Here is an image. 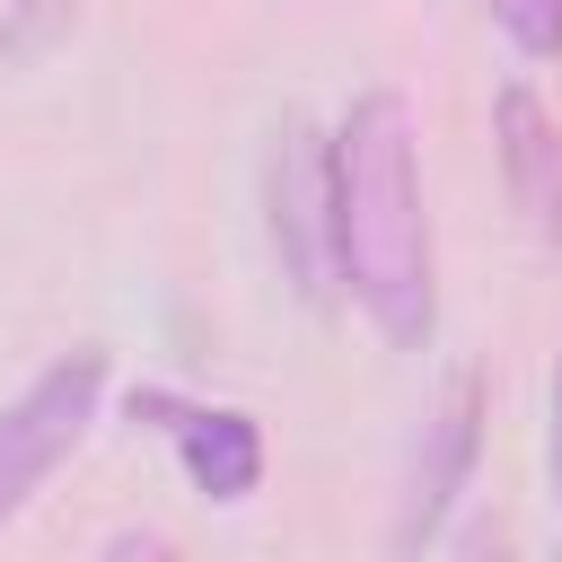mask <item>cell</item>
Masks as SVG:
<instances>
[{
  "instance_id": "obj_1",
  "label": "cell",
  "mask_w": 562,
  "mask_h": 562,
  "mask_svg": "<svg viewBox=\"0 0 562 562\" xmlns=\"http://www.w3.org/2000/svg\"><path fill=\"white\" fill-rule=\"evenodd\" d=\"M325 228H334V290L360 299V316L413 351L439 325V263H430V211L413 167V105L395 88H369L325 132Z\"/></svg>"
},
{
  "instance_id": "obj_2",
  "label": "cell",
  "mask_w": 562,
  "mask_h": 562,
  "mask_svg": "<svg viewBox=\"0 0 562 562\" xmlns=\"http://www.w3.org/2000/svg\"><path fill=\"white\" fill-rule=\"evenodd\" d=\"M105 351H61L44 360L9 404H0V536L35 509V492L79 457V439L105 413Z\"/></svg>"
},
{
  "instance_id": "obj_3",
  "label": "cell",
  "mask_w": 562,
  "mask_h": 562,
  "mask_svg": "<svg viewBox=\"0 0 562 562\" xmlns=\"http://www.w3.org/2000/svg\"><path fill=\"white\" fill-rule=\"evenodd\" d=\"M263 220H272V255L290 272L299 299H334V228H325V140L307 123H281L272 132V158H263Z\"/></svg>"
},
{
  "instance_id": "obj_4",
  "label": "cell",
  "mask_w": 562,
  "mask_h": 562,
  "mask_svg": "<svg viewBox=\"0 0 562 562\" xmlns=\"http://www.w3.org/2000/svg\"><path fill=\"white\" fill-rule=\"evenodd\" d=\"M132 422H149V430L176 448V465H184V483H193L202 501H246V492L263 483V430H255V413H237V404H184V395H167V386H140V395H132Z\"/></svg>"
},
{
  "instance_id": "obj_5",
  "label": "cell",
  "mask_w": 562,
  "mask_h": 562,
  "mask_svg": "<svg viewBox=\"0 0 562 562\" xmlns=\"http://www.w3.org/2000/svg\"><path fill=\"white\" fill-rule=\"evenodd\" d=\"M474 448H483V378L474 369H448L430 422H422V448H413V474H404V509H395V544H430L439 518L457 509L465 474H474Z\"/></svg>"
},
{
  "instance_id": "obj_6",
  "label": "cell",
  "mask_w": 562,
  "mask_h": 562,
  "mask_svg": "<svg viewBox=\"0 0 562 562\" xmlns=\"http://www.w3.org/2000/svg\"><path fill=\"white\" fill-rule=\"evenodd\" d=\"M492 140H501V176H509L518 211L536 228H562V123L544 114V97L509 79L492 105Z\"/></svg>"
},
{
  "instance_id": "obj_7",
  "label": "cell",
  "mask_w": 562,
  "mask_h": 562,
  "mask_svg": "<svg viewBox=\"0 0 562 562\" xmlns=\"http://www.w3.org/2000/svg\"><path fill=\"white\" fill-rule=\"evenodd\" d=\"M483 18H492L527 61H562V0H483Z\"/></svg>"
},
{
  "instance_id": "obj_8",
  "label": "cell",
  "mask_w": 562,
  "mask_h": 562,
  "mask_svg": "<svg viewBox=\"0 0 562 562\" xmlns=\"http://www.w3.org/2000/svg\"><path fill=\"white\" fill-rule=\"evenodd\" d=\"M544 465H553V501H562V342H553V395H544Z\"/></svg>"
}]
</instances>
